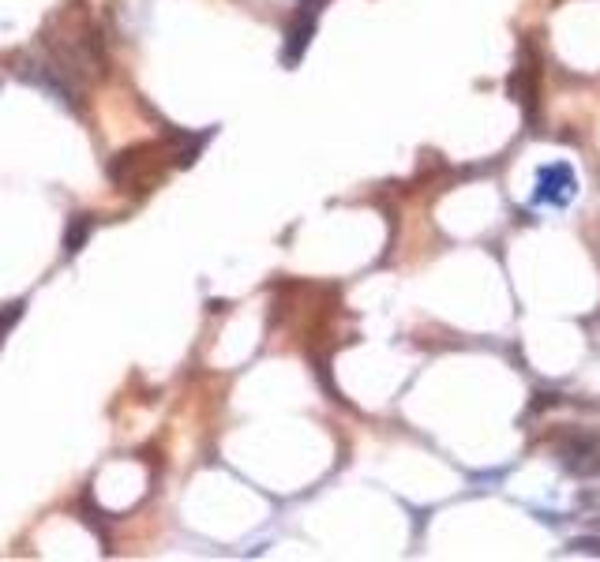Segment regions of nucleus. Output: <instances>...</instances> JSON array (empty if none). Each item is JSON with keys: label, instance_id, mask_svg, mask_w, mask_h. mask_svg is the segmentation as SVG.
I'll list each match as a JSON object with an SVG mask.
<instances>
[{"label": "nucleus", "instance_id": "f257e3e1", "mask_svg": "<svg viewBox=\"0 0 600 562\" xmlns=\"http://www.w3.org/2000/svg\"><path fill=\"white\" fill-rule=\"evenodd\" d=\"M574 195H578V173H574L570 162H552L537 173V192L533 199L544 202V207H556V211H567Z\"/></svg>", "mask_w": 600, "mask_h": 562}, {"label": "nucleus", "instance_id": "f03ea898", "mask_svg": "<svg viewBox=\"0 0 600 562\" xmlns=\"http://www.w3.org/2000/svg\"><path fill=\"white\" fill-rule=\"evenodd\" d=\"M19 75H23L27 83L42 87L49 98H57L61 106H68V109H80V90H75L71 75H68V71H61L57 64H31V68H19Z\"/></svg>", "mask_w": 600, "mask_h": 562}, {"label": "nucleus", "instance_id": "20e7f679", "mask_svg": "<svg viewBox=\"0 0 600 562\" xmlns=\"http://www.w3.org/2000/svg\"><path fill=\"white\" fill-rule=\"evenodd\" d=\"M315 19H319V15H308V12H296V15H293L289 31H286V45H282V64H286V68H296L300 57L308 53L312 34H315Z\"/></svg>", "mask_w": 600, "mask_h": 562}, {"label": "nucleus", "instance_id": "423d86ee", "mask_svg": "<svg viewBox=\"0 0 600 562\" xmlns=\"http://www.w3.org/2000/svg\"><path fill=\"white\" fill-rule=\"evenodd\" d=\"M23 312H27V304L23 300H15V304H8V308H0V345H5V338H8V330L23 319Z\"/></svg>", "mask_w": 600, "mask_h": 562}, {"label": "nucleus", "instance_id": "7ed1b4c3", "mask_svg": "<svg viewBox=\"0 0 600 562\" xmlns=\"http://www.w3.org/2000/svg\"><path fill=\"white\" fill-rule=\"evenodd\" d=\"M559 457H563V469L574 476H596L600 473V450H596V439H589V436H570L563 443Z\"/></svg>", "mask_w": 600, "mask_h": 562}, {"label": "nucleus", "instance_id": "39448f33", "mask_svg": "<svg viewBox=\"0 0 600 562\" xmlns=\"http://www.w3.org/2000/svg\"><path fill=\"white\" fill-rule=\"evenodd\" d=\"M90 229H94V218H90V214H71V218H68V225H64V259H71V255L83 251Z\"/></svg>", "mask_w": 600, "mask_h": 562}]
</instances>
